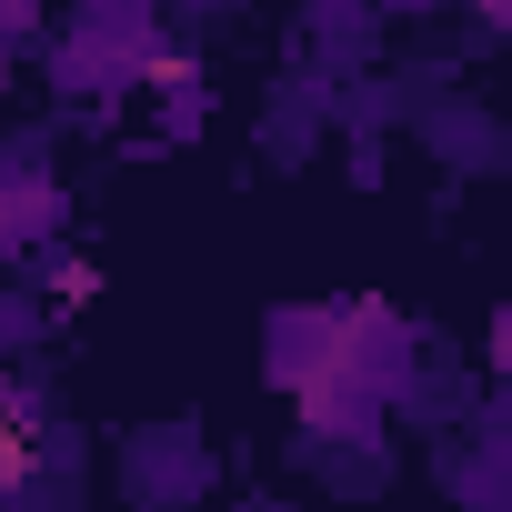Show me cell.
Wrapping results in <instances>:
<instances>
[{"instance_id": "cell-1", "label": "cell", "mask_w": 512, "mask_h": 512, "mask_svg": "<svg viewBox=\"0 0 512 512\" xmlns=\"http://www.w3.org/2000/svg\"><path fill=\"white\" fill-rule=\"evenodd\" d=\"M31 442H41V432H31V412L0 392V492H21V482H31V462H41Z\"/></svg>"}, {"instance_id": "cell-2", "label": "cell", "mask_w": 512, "mask_h": 512, "mask_svg": "<svg viewBox=\"0 0 512 512\" xmlns=\"http://www.w3.org/2000/svg\"><path fill=\"white\" fill-rule=\"evenodd\" d=\"M41 221H51V201H41V191H21V181L0 191V241H21V231H41Z\"/></svg>"}]
</instances>
